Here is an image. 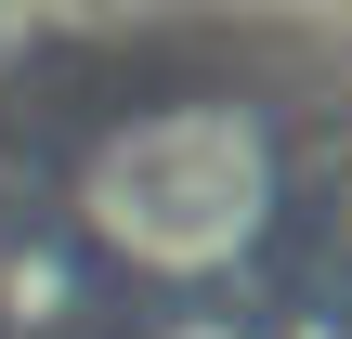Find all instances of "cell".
I'll list each match as a JSON object with an SVG mask.
<instances>
[{"mask_svg": "<svg viewBox=\"0 0 352 339\" xmlns=\"http://www.w3.org/2000/svg\"><path fill=\"white\" fill-rule=\"evenodd\" d=\"M274 131L261 105H144L78 157V235L157 287H209L274 235Z\"/></svg>", "mask_w": 352, "mask_h": 339, "instance_id": "1", "label": "cell"}, {"mask_svg": "<svg viewBox=\"0 0 352 339\" xmlns=\"http://www.w3.org/2000/svg\"><path fill=\"white\" fill-rule=\"evenodd\" d=\"M78 314H91V274H78V248H52V235L0 248V327H13V339H65Z\"/></svg>", "mask_w": 352, "mask_h": 339, "instance_id": "2", "label": "cell"}, {"mask_svg": "<svg viewBox=\"0 0 352 339\" xmlns=\"http://www.w3.org/2000/svg\"><path fill=\"white\" fill-rule=\"evenodd\" d=\"M144 339H248L235 314H170V327H144Z\"/></svg>", "mask_w": 352, "mask_h": 339, "instance_id": "3", "label": "cell"}, {"mask_svg": "<svg viewBox=\"0 0 352 339\" xmlns=\"http://www.w3.org/2000/svg\"><path fill=\"white\" fill-rule=\"evenodd\" d=\"M340 248H352V222H340Z\"/></svg>", "mask_w": 352, "mask_h": 339, "instance_id": "4", "label": "cell"}]
</instances>
